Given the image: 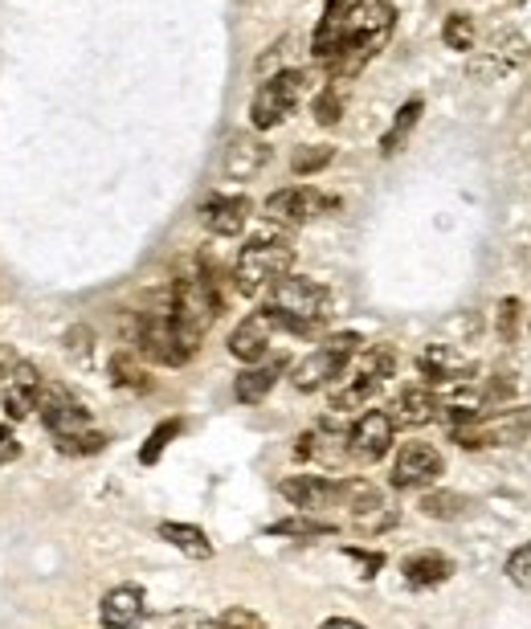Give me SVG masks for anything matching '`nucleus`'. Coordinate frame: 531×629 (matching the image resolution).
<instances>
[{
  "mask_svg": "<svg viewBox=\"0 0 531 629\" xmlns=\"http://www.w3.org/2000/svg\"><path fill=\"white\" fill-rule=\"evenodd\" d=\"M393 29H397V4L393 0H347V41L344 54L327 66L332 78L335 82L356 78L360 70L388 45Z\"/></svg>",
  "mask_w": 531,
  "mask_h": 629,
  "instance_id": "f257e3e1",
  "label": "nucleus"
},
{
  "mask_svg": "<svg viewBox=\"0 0 531 629\" xmlns=\"http://www.w3.org/2000/svg\"><path fill=\"white\" fill-rule=\"evenodd\" d=\"M266 315L274 319V327H287L291 335H319L332 319V295L315 279L287 274V279L270 286Z\"/></svg>",
  "mask_w": 531,
  "mask_h": 629,
  "instance_id": "f03ea898",
  "label": "nucleus"
},
{
  "mask_svg": "<svg viewBox=\"0 0 531 629\" xmlns=\"http://www.w3.org/2000/svg\"><path fill=\"white\" fill-rule=\"evenodd\" d=\"M294 266L291 241L282 238H253L241 245L238 262H233V291L238 295H262L279 279H287Z\"/></svg>",
  "mask_w": 531,
  "mask_h": 629,
  "instance_id": "7ed1b4c3",
  "label": "nucleus"
},
{
  "mask_svg": "<svg viewBox=\"0 0 531 629\" xmlns=\"http://www.w3.org/2000/svg\"><path fill=\"white\" fill-rule=\"evenodd\" d=\"M221 307H226V295H217L200 274L173 282V323L192 348H200V339L212 327V319L221 315Z\"/></svg>",
  "mask_w": 531,
  "mask_h": 629,
  "instance_id": "20e7f679",
  "label": "nucleus"
},
{
  "mask_svg": "<svg viewBox=\"0 0 531 629\" xmlns=\"http://www.w3.org/2000/svg\"><path fill=\"white\" fill-rule=\"evenodd\" d=\"M303 91H306L303 70H274V74H266L262 86L253 91L250 123L258 132H270V127L287 123L299 111V103H303Z\"/></svg>",
  "mask_w": 531,
  "mask_h": 629,
  "instance_id": "39448f33",
  "label": "nucleus"
},
{
  "mask_svg": "<svg viewBox=\"0 0 531 629\" xmlns=\"http://www.w3.org/2000/svg\"><path fill=\"white\" fill-rule=\"evenodd\" d=\"M360 339L356 332H344V335H332L323 348H315L306 360H299L294 364V373H291V380H294V389L299 392H315V389H323V385H332V380H340L344 376V368L352 364V356L360 352Z\"/></svg>",
  "mask_w": 531,
  "mask_h": 629,
  "instance_id": "423d86ee",
  "label": "nucleus"
},
{
  "mask_svg": "<svg viewBox=\"0 0 531 629\" xmlns=\"http://www.w3.org/2000/svg\"><path fill=\"white\" fill-rule=\"evenodd\" d=\"M531 429V409H507L499 417H478L466 426H454L450 438L466 450H491V445H519Z\"/></svg>",
  "mask_w": 531,
  "mask_h": 629,
  "instance_id": "0eeeda50",
  "label": "nucleus"
},
{
  "mask_svg": "<svg viewBox=\"0 0 531 629\" xmlns=\"http://www.w3.org/2000/svg\"><path fill=\"white\" fill-rule=\"evenodd\" d=\"M262 209H266V221L294 229V226H306V221H319V217L335 213L340 201L327 197V192H319V188L294 185V188H279V192H270Z\"/></svg>",
  "mask_w": 531,
  "mask_h": 629,
  "instance_id": "6e6552de",
  "label": "nucleus"
},
{
  "mask_svg": "<svg viewBox=\"0 0 531 629\" xmlns=\"http://www.w3.org/2000/svg\"><path fill=\"white\" fill-rule=\"evenodd\" d=\"M393 433H397V421L381 409H368V413H360V421L347 429V454L356 458V462H381L388 454V445H393Z\"/></svg>",
  "mask_w": 531,
  "mask_h": 629,
  "instance_id": "1a4fd4ad",
  "label": "nucleus"
},
{
  "mask_svg": "<svg viewBox=\"0 0 531 629\" xmlns=\"http://www.w3.org/2000/svg\"><path fill=\"white\" fill-rule=\"evenodd\" d=\"M38 409L41 417H45V429H50L53 438H74V433H86V429H91V413H86L66 389H58V385H41Z\"/></svg>",
  "mask_w": 531,
  "mask_h": 629,
  "instance_id": "9d476101",
  "label": "nucleus"
},
{
  "mask_svg": "<svg viewBox=\"0 0 531 629\" xmlns=\"http://www.w3.org/2000/svg\"><path fill=\"white\" fill-rule=\"evenodd\" d=\"M441 454L429 442H405L397 450V462H393V486L400 491H413V486H429L434 479H441Z\"/></svg>",
  "mask_w": 531,
  "mask_h": 629,
  "instance_id": "9b49d317",
  "label": "nucleus"
},
{
  "mask_svg": "<svg viewBox=\"0 0 531 629\" xmlns=\"http://www.w3.org/2000/svg\"><path fill=\"white\" fill-rule=\"evenodd\" d=\"M250 213H253L250 197H238V192H217V197H209V201L200 205V221L217 238H238L241 229L250 226Z\"/></svg>",
  "mask_w": 531,
  "mask_h": 629,
  "instance_id": "f8f14e48",
  "label": "nucleus"
},
{
  "mask_svg": "<svg viewBox=\"0 0 531 629\" xmlns=\"http://www.w3.org/2000/svg\"><path fill=\"white\" fill-rule=\"evenodd\" d=\"M344 41H347V0H327L315 25V38H311V57H315L319 66H332L335 57L344 54Z\"/></svg>",
  "mask_w": 531,
  "mask_h": 629,
  "instance_id": "ddd939ff",
  "label": "nucleus"
},
{
  "mask_svg": "<svg viewBox=\"0 0 531 629\" xmlns=\"http://www.w3.org/2000/svg\"><path fill=\"white\" fill-rule=\"evenodd\" d=\"M282 495L303 515H315V511H327L332 503H340V482L315 479V474H294V479L282 482Z\"/></svg>",
  "mask_w": 531,
  "mask_h": 629,
  "instance_id": "4468645a",
  "label": "nucleus"
},
{
  "mask_svg": "<svg viewBox=\"0 0 531 629\" xmlns=\"http://www.w3.org/2000/svg\"><path fill=\"white\" fill-rule=\"evenodd\" d=\"M4 380H9V389H4V413L13 417V421H21V417H29L38 409V397L45 380H41V373L29 360H17L13 373L4 376Z\"/></svg>",
  "mask_w": 531,
  "mask_h": 629,
  "instance_id": "2eb2a0df",
  "label": "nucleus"
},
{
  "mask_svg": "<svg viewBox=\"0 0 531 629\" xmlns=\"http://www.w3.org/2000/svg\"><path fill=\"white\" fill-rule=\"evenodd\" d=\"M270 335H274V319L258 311V315H246V319L233 327L229 335V352L238 356L241 364H258L270 352Z\"/></svg>",
  "mask_w": 531,
  "mask_h": 629,
  "instance_id": "dca6fc26",
  "label": "nucleus"
},
{
  "mask_svg": "<svg viewBox=\"0 0 531 629\" xmlns=\"http://www.w3.org/2000/svg\"><path fill=\"white\" fill-rule=\"evenodd\" d=\"M417 368H421L429 380H438V385H462L466 376L475 373L470 356H462L458 348H446V344H429V348H421Z\"/></svg>",
  "mask_w": 531,
  "mask_h": 629,
  "instance_id": "f3484780",
  "label": "nucleus"
},
{
  "mask_svg": "<svg viewBox=\"0 0 531 629\" xmlns=\"http://www.w3.org/2000/svg\"><path fill=\"white\" fill-rule=\"evenodd\" d=\"M144 593L135 589V585H119V589H111L98 605V621L103 629H135L144 621Z\"/></svg>",
  "mask_w": 531,
  "mask_h": 629,
  "instance_id": "a211bd4d",
  "label": "nucleus"
},
{
  "mask_svg": "<svg viewBox=\"0 0 531 629\" xmlns=\"http://www.w3.org/2000/svg\"><path fill=\"white\" fill-rule=\"evenodd\" d=\"M266 160H270V148H266L262 139L238 135V139L229 144L226 160H221V172H226L229 180H253V176L266 168Z\"/></svg>",
  "mask_w": 531,
  "mask_h": 629,
  "instance_id": "6ab92c4d",
  "label": "nucleus"
},
{
  "mask_svg": "<svg viewBox=\"0 0 531 629\" xmlns=\"http://www.w3.org/2000/svg\"><path fill=\"white\" fill-rule=\"evenodd\" d=\"M340 503H344V507L352 511L360 523H368V520L388 523V520H393V515H388L385 495H381V491H376L372 482H364V479L340 482Z\"/></svg>",
  "mask_w": 531,
  "mask_h": 629,
  "instance_id": "aec40b11",
  "label": "nucleus"
},
{
  "mask_svg": "<svg viewBox=\"0 0 531 629\" xmlns=\"http://www.w3.org/2000/svg\"><path fill=\"white\" fill-rule=\"evenodd\" d=\"M441 413V401L434 397V392L425 389V385H413V389H405L397 397V405H393V421L397 426H429L434 417Z\"/></svg>",
  "mask_w": 531,
  "mask_h": 629,
  "instance_id": "412c9836",
  "label": "nucleus"
},
{
  "mask_svg": "<svg viewBox=\"0 0 531 629\" xmlns=\"http://www.w3.org/2000/svg\"><path fill=\"white\" fill-rule=\"evenodd\" d=\"M400 573H405V580H409L413 589H434V585H441V580L454 576V560L441 556V552H417V556L405 560Z\"/></svg>",
  "mask_w": 531,
  "mask_h": 629,
  "instance_id": "4be33fe9",
  "label": "nucleus"
},
{
  "mask_svg": "<svg viewBox=\"0 0 531 629\" xmlns=\"http://www.w3.org/2000/svg\"><path fill=\"white\" fill-rule=\"evenodd\" d=\"M287 364L282 360H270V364H250L246 373L238 376V385H233V392H238V401L241 405H258L270 397V389L279 385V376Z\"/></svg>",
  "mask_w": 531,
  "mask_h": 629,
  "instance_id": "5701e85b",
  "label": "nucleus"
},
{
  "mask_svg": "<svg viewBox=\"0 0 531 629\" xmlns=\"http://www.w3.org/2000/svg\"><path fill=\"white\" fill-rule=\"evenodd\" d=\"M421 115H425L421 98H405V103L397 107V115H393V123H388V132L381 135V156H397V151L409 144V135L417 132Z\"/></svg>",
  "mask_w": 531,
  "mask_h": 629,
  "instance_id": "b1692460",
  "label": "nucleus"
},
{
  "mask_svg": "<svg viewBox=\"0 0 531 629\" xmlns=\"http://www.w3.org/2000/svg\"><path fill=\"white\" fill-rule=\"evenodd\" d=\"M159 536L168 539L176 552L192 556V560H209V556H212L209 536H205L200 527H192V523H159Z\"/></svg>",
  "mask_w": 531,
  "mask_h": 629,
  "instance_id": "393cba45",
  "label": "nucleus"
},
{
  "mask_svg": "<svg viewBox=\"0 0 531 629\" xmlns=\"http://www.w3.org/2000/svg\"><path fill=\"white\" fill-rule=\"evenodd\" d=\"M111 380L123 385V389H135V392H147L152 389V380H147L144 364H139V352L135 348H123L111 356Z\"/></svg>",
  "mask_w": 531,
  "mask_h": 629,
  "instance_id": "a878e982",
  "label": "nucleus"
},
{
  "mask_svg": "<svg viewBox=\"0 0 531 629\" xmlns=\"http://www.w3.org/2000/svg\"><path fill=\"white\" fill-rule=\"evenodd\" d=\"M347 82H327L323 91L315 94V103H311V115H315L319 127H335V123L344 119V103H347V94H344Z\"/></svg>",
  "mask_w": 531,
  "mask_h": 629,
  "instance_id": "bb28decb",
  "label": "nucleus"
},
{
  "mask_svg": "<svg viewBox=\"0 0 531 629\" xmlns=\"http://www.w3.org/2000/svg\"><path fill=\"white\" fill-rule=\"evenodd\" d=\"M470 507H475V503L466 495H458V491H429V495L421 499V511L429 520H462Z\"/></svg>",
  "mask_w": 531,
  "mask_h": 629,
  "instance_id": "cd10ccee",
  "label": "nucleus"
},
{
  "mask_svg": "<svg viewBox=\"0 0 531 629\" xmlns=\"http://www.w3.org/2000/svg\"><path fill=\"white\" fill-rule=\"evenodd\" d=\"M335 523L315 520V515H294V520L270 523V536H294V539H311V536H332Z\"/></svg>",
  "mask_w": 531,
  "mask_h": 629,
  "instance_id": "c85d7f7f",
  "label": "nucleus"
},
{
  "mask_svg": "<svg viewBox=\"0 0 531 629\" xmlns=\"http://www.w3.org/2000/svg\"><path fill=\"white\" fill-rule=\"evenodd\" d=\"M441 41L450 45L454 54H470V50H475V41H478L475 21H470L466 13H450L446 17V25H441Z\"/></svg>",
  "mask_w": 531,
  "mask_h": 629,
  "instance_id": "c756f323",
  "label": "nucleus"
},
{
  "mask_svg": "<svg viewBox=\"0 0 531 629\" xmlns=\"http://www.w3.org/2000/svg\"><path fill=\"white\" fill-rule=\"evenodd\" d=\"M332 160H335L332 144H306V148H299L291 156V172L294 176H319Z\"/></svg>",
  "mask_w": 531,
  "mask_h": 629,
  "instance_id": "7c9ffc66",
  "label": "nucleus"
},
{
  "mask_svg": "<svg viewBox=\"0 0 531 629\" xmlns=\"http://www.w3.org/2000/svg\"><path fill=\"white\" fill-rule=\"evenodd\" d=\"M180 429H185V421H176V417H173V421H159V426L152 429V438L144 442V450H139V462H144V466L159 462V454L168 450V442H173Z\"/></svg>",
  "mask_w": 531,
  "mask_h": 629,
  "instance_id": "2f4dec72",
  "label": "nucleus"
},
{
  "mask_svg": "<svg viewBox=\"0 0 531 629\" xmlns=\"http://www.w3.org/2000/svg\"><path fill=\"white\" fill-rule=\"evenodd\" d=\"M376 389H381V380H372V376H356V380H352L347 389L335 392L332 405L340 409V413H347V409H360V405L368 401V397H372Z\"/></svg>",
  "mask_w": 531,
  "mask_h": 629,
  "instance_id": "473e14b6",
  "label": "nucleus"
},
{
  "mask_svg": "<svg viewBox=\"0 0 531 629\" xmlns=\"http://www.w3.org/2000/svg\"><path fill=\"white\" fill-rule=\"evenodd\" d=\"M507 580L519 585V589H531V539L507 556Z\"/></svg>",
  "mask_w": 531,
  "mask_h": 629,
  "instance_id": "72a5a7b5",
  "label": "nucleus"
},
{
  "mask_svg": "<svg viewBox=\"0 0 531 629\" xmlns=\"http://www.w3.org/2000/svg\"><path fill=\"white\" fill-rule=\"evenodd\" d=\"M53 442H58V450H62V454H98V450H103L106 445V438L103 433H91V429H86V433H74V438H53Z\"/></svg>",
  "mask_w": 531,
  "mask_h": 629,
  "instance_id": "f704fd0d",
  "label": "nucleus"
},
{
  "mask_svg": "<svg viewBox=\"0 0 531 629\" xmlns=\"http://www.w3.org/2000/svg\"><path fill=\"white\" fill-rule=\"evenodd\" d=\"M209 629H266V621L253 614V609H241V605H233V609H226L217 621H209Z\"/></svg>",
  "mask_w": 531,
  "mask_h": 629,
  "instance_id": "c9c22d12",
  "label": "nucleus"
},
{
  "mask_svg": "<svg viewBox=\"0 0 531 629\" xmlns=\"http://www.w3.org/2000/svg\"><path fill=\"white\" fill-rule=\"evenodd\" d=\"M519 315H523V303H519L516 295H507L503 303H499V339H503V344H511V339H516L519 335Z\"/></svg>",
  "mask_w": 531,
  "mask_h": 629,
  "instance_id": "e433bc0d",
  "label": "nucleus"
},
{
  "mask_svg": "<svg viewBox=\"0 0 531 629\" xmlns=\"http://www.w3.org/2000/svg\"><path fill=\"white\" fill-rule=\"evenodd\" d=\"M156 629H209V621L197 614H173V617H164Z\"/></svg>",
  "mask_w": 531,
  "mask_h": 629,
  "instance_id": "4c0bfd02",
  "label": "nucleus"
},
{
  "mask_svg": "<svg viewBox=\"0 0 531 629\" xmlns=\"http://www.w3.org/2000/svg\"><path fill=\"white\" fill-rule=\"evenodd\" d=\"M347 556L364 564V576H372L376 568H381V564H385V556H368V552H356V548H347Z\"/></svg>",
  "mask_w": 531,
  "mask_h": 629,
  "instance_id": "58836bf2",
  "label": "nucleus"
},
{
  "mask_svg": "<svg viewBox=\"0 0 531 629\" xmlns=\"http://www.w3.org/2000/svg\"><path fill=\"white\" fill-rule=\"evenodd\" d=\"M319 629H368V626H360V621H352V617H327Z\"/></svg>",
  "mask_w": 531,
  "mask_h": 629,
  "instance_id": "ea45409f",
  "label": "nucleus"
},
{
  "mask_svg": "<svg viewBox=\"0 0 531 629\" xmlns=\"http://www.w3.org/2000/svg\"><path fill=\"white\" fill-rule=\"evenodd\" d=\"M0 445H9V429L0 426Z\"/></svg>",
  "mask_w": 531,
  "mask_h": 629,
  "instance_id": "a19ab883",
  "label": "nucleus"
},
{
  "mask_svg": "<svg viewBox=\"0 0 531 629\" xmlns=\"http://www.w3.org/2000/svg\"><path fill=\"white\" fill-rule=\"evenodd\" d=\"M516 4H528V0H516Z\"/></svg>",
  "mask_w": 531,
  "mask_h": 629,
  "instance_id": "79ce46f5",
  "label": "nucleus"
}]
</instances>
